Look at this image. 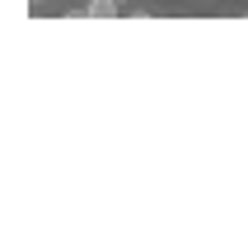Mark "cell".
<instances>
[{
	"instance_id": "obj_1",
	"label": "cell",
	"mask_w": 248,
	"mask_h": 234,
	"mask_svg": "<svg viewBox=\"0 0 248 234\" xmlns=\"http://www.w3.org/2000/svg\"><path fill=\"white\" fill-rule=\"evenodd\" d=\"M117 5H122V0H89V5H84V14H89V19H112V14H117Z\"/></svg>"
},
{
	"instance_id": "obj_2",
	"label": "cell",
	"mask_w": 248,
	"mask_h": 234,
	"mask_svg": "<svg viewBox=\"0 0 248 234\" xmlns=\"http://www.w3.org/2000/svg\"><path fill=\"white\" fill-rule=\"evenodd\" d=\"M33 5H42V0H33Z\"/></svg>"
},
{
	"instance_id": "obj_3",
	"label": "cell",
	"mask_w": 248,
	"mask_h": 234,
	"mask_svg": "<svg viewBox=\"0 0 248 234\" xmlns=\"http://www.w3.org/2000/svg\"><path fill=\"white\" fill-rule=\"evenodd\" d=\"M122 5H126V0H122Z\"/></svg>"
}]
</instances>
